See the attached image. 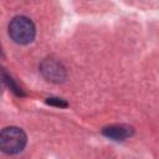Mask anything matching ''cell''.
<instances>
[{
  "label": "cell",
  "mask_w": 159,
  "mask_h": 159,
  "mask_svg": "<svg viewBox=\"0 0 159 159\" xmlns=\"http://www.w3.org/2000/svg\"><path fill=\"white\" fill-rule=\"evenodd\" d=\"M9 35L14 42L20 45H27L34 41L36 35V27L29 17L24 15H17L9 24Z\"/></svg>",
  "instance_id": "cell-1"
},
{
  "label": "cell",
  "mask_w": 159,
  "mask_h": 159,
  "mask_svg": "<svg viewBox=\"0 0 159 159\" xmlns=\"http://www.w3.org/2000/svg\"><path fill=\"white\" fill-rule=\"evenodd\" d=\"M27 142L25 132L19 127H6L0 134V148L6 154L20 153Z\"/></svg>",
  "instance_id": "cell-2"
},
{
  "label": "cell",
  "mask_w": 159,
  "mask_h": 159,
  "mask_svg": "<svg viewBox=\"0 0 159 159\" xmlns=\"http://www.w3.org/2000/svg\"><path fill=\"white\" fill-rule=\"evenodd\" d=\"M40 72L47 81L52 83H62L67 77L65 66L53 58L43 60L40 65Z\"/></svg>",
  "instance_id": "cell-3"
},
{
  "label": "cell",
  "mask_w": 159,
  "mask_h": 159,
  "mask_svg": "<svg viewBox=\"0 0 159 159\" xmlns=\"http://www.w3.org/2000/svg\"><path fill=\"white\" fill-rule=\"evenodd\" d=\"M102 133L113 140H124L127 138H129L133 134V128L124 125V124H113V125H108L104 127L102 129Z\"/></svg>",
  "instance_id": "cell-4"
},
{
  "label": "cell",
  "mask_w": 159,
  "mask_h": 159,
  "mask_svg": "<svg viewBox=\"0 0 159 159\" xmlns=\"http://www.w3.org/2000/svg\"><path fill=\"white\" fill-rule=\"evenodd\" d=\"M2 80H4V82L9 86V88L12 91V92H15L17 96H22L24 93H22V91H21V88L14 82V80L11 78V76L10 75H7L6 72H5V70H2Z\"/></svg>",
  "instance_id": "cell-5"
},
{
  "label": "cell",
  "mask_w": 159,
  "mask_h": 159,
  "mask_svg": "<svg viewBox=\"0 0 159 159\" xmlns=\"http://www.w3.org/2000/svg\"><path fill=\"white\" fill-rule=\"evenodd\" d=\"M47 103L52 104V106H56V107H67V103L61 98H48Z\"/></svg>",
  "instance_id": "cell-6"
}]
</instances>
